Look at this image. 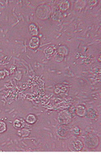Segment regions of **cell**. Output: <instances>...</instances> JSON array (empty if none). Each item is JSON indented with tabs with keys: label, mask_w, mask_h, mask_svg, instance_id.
<instances>
[{
	"label": "cell",
	"mask_w": 101,
	"mask_h": 156,
	"mask_svg": "<svg viewBox=\"0 0 101 156\" xmlns=\"http://www.w3.org/2000/svg\"><path fill=\"white\" fill-rule=\"evenodd\" d=\"M27 122L29 124H34L37 122V118L34 115H29L26 119Z\"/></svg>",
	"instance_id": "8"
},
{
	"label": "cell",
	"mask_w": 101,
	"mask_h": 156,
	"mask_svg": "<svg viewBox=\"0 0 101 156\" xmlns=\"http://www.w3.org/2000/svg\"><path fill=\"white\" fill-rule=\"evenodd\" d=\"M63 58H64V55L61 53H59V52H58V53L56 55V56H55V59H56V62H62V61L63 59Z\"/></svg>",
	"instance_id": "12"
},
{
	"label": "cell",
	"mask_w": 101,
	"mask_h": 156,
	"mask_svg": "<svg viewBox=\"0 0 101 156\" xmlns=\"http://www.w3.org/2000/svg\"><path fill=\"white\" fill-rule=\"evenodd\" d=\"M68 130L67 129H66L64 127H60L57 129V134H58V136L61 137H65L68 134Z\"/></svg>",
	"instance_id": "5"
},
{
	"label": "cell",
	"mask_w": 101,
	"mask_h": 156,
	"mask_svg": "<svg viewBox=\"0 0 101 156\" xmlns=\"http://www.w3.org/2000/svg\"><path fill=\"white\" fill-rule=\"evenodd\" d=\"M7 130V125L3 122H0V133H3Z\"/></svg>",
	"instance_id": "11"
},
{
	"label": "cell",
	"mask_w": 101,
	"mask_h": 156,
	"mask_svg": "<svg viewBox=\"0 0 101 156\" xmlns=\"http://www.w3.org/2000/svg\"><path fill=\"white\" fill-rule=\"evenodd\" d=\"M69 7V4L68 2H64L62 5H61V9H62L63 10H66L67 9H68V8Z\"/></svg>",
	"instance_id": "14"
},
{
	"label": "cell",
	"mask_w": 101,
	"mask_h": 156,
	"mask_svg": "<svg viewBox=\"0 0 101 156\" xmlns=\"http://www.w3.org/2000/svg\"><path fill=\"white\" fill-rule=\"evenodd\" d=\"M40 45V40L37 37H33L30 39L29 42V47L33 49H37L38 47Z\"/></svg>",
	"instance_id": "2"
},
{
	"label": "cell",
	"mask_w": 101,
	"mask_h": 156,
	"mask_svg": "<svg viewBox=\"0 0 101 156\" xmlns=\"http://www.w3.org/2000/svg\"><path fill=\"white\" fill-rule=\"evenodd\" d=\"M29 31H30L31 34L33 36H36V35H38V29L36 25L35 24H31L29 26Z\"/></svg>",
	"instance_id": "7"
},
{
	"label": "cell",
	"mask_w": 101,
	"mask_h": 156,
	"mask_svg": "<svg viewBox=\"0 0 101 156\" xmlns=\"http://www.w3.org/2000/svg\"><path fill=\"white\" fill-rule=\"evenodd\" d=\"M73 147L76 151H80L83 148V144L80 140H76L73 142Z\"/></svg>",
	"instance_id": "4"
},
{
	"label": "cell",
	"mask_w": 101,
	"mask_h": 156,
	"mask_svg": "<svg viewBox=\"0 0 101 156\" xmlns=\"http://www.w3.org/2000/svg\"><path fill=\"white\" fill-rule=\"evenodd\" d=\"M58 52L63 55H67L69 53V50H68L67 47H66L65 46H62L60 47L58 49Z\"/></svg>",
	"instance_id": "9"
},
{
	"label": "cell",
	"mask_w": 101,
	"mask_h": 156,
	"mask_svg": "<svg viewBox=\"0 0 101 156\" xmlns=\"http://www.w3.org/2000/svg\"><path fill=\"white\" fill-rule=\"evenodd\" d=\"M86 115L88 117L90 118H95L97 117V111L95 109L90 108L88 110H87V113Z\"/></svg>",
	"instance_id": "6"
},
{
	"label": "cell",
	"mask_w": 101,
	"mask_h": 156,
	"mask_svg": "<svg viewBox=\"0 0 101 156\" xmlns=\"http://www.w3.org/2000/svg\"><path fill=\"white\" fill-rule=\"evenodd\" d=\"M76 113L78 116L81 117H84L86 116V113H87V110L85 107V106L80 105L77 107L76 110Z\"/></svg>",
	"instance_id": "3"
},
{
	"label": "cell",
	"mask_w": 101,
	"mask_h": 156,
	"mask_svg": "<svg viewBox=\"0 0 101 156\" xmlns=\"http://www.w3.org/2000/svg\"><path fill=\"white\" fill-rule=\"evenodd\" d=\"M72 133H73L74 134L78 135V134H80L81 133L80 129H79V127H75V128H74L73 130H72Z\"/></svg>",
	"instance_id": "15"
},
{
	"label": "cell",
	"mask_w": 101,
	"mask_h": 156,
	"mask_svg": "<svg viewBox=\"0 0 101 156\" xmlns=\"http://www.w3.org/2000/svg\"><path fill=\"white\" fill-rule=\"evenodd\" d=\"M72 119V115L69 111H63L61 112L58 117V120L62 124H68L70 122Z\"/></svg>",
	"instance_id": "1"
},
{
	"label": "cell",
	"mask_w": 101,
	"mask_h": 156,
	"mask_svg": "<svg viewBox=\"0 0 101 156\" xmlns=\"http://www.w3.org/2000/svg\"><path fill=\"white\" fill-rule=\"evenodd\" d=\"M45 52L47 54V55H52L54 52V49L53 48L51 47H48L46 49H45Z\"/></svg>",
	"instance_id": "13"
},
{
	"label": "cell",
	"mask_w": 101,
	"mask_h": 156,
	"mask_svg": "<svg viewBox=\"0 0 101 156\" xmlns=\"http://www.w3.org/2000/svg\"><path fill=\"white\" fill-rule=\"evenodd\" d=\"M14 126L16 129L21 128L22 127V121L20 120H15L14 122Z\"/></svg>",
	"instance_id": "10"
}]
</instances>
